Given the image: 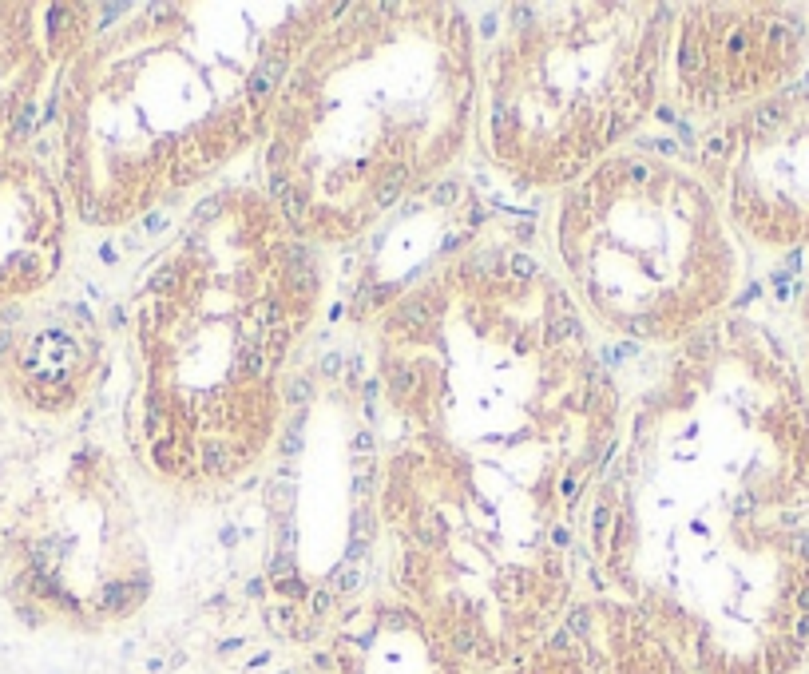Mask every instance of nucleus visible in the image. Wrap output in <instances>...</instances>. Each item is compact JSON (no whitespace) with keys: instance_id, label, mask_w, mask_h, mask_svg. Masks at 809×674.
Masks as SVG:
<instances>
[{"instance_id":"4","label":"nucleus","mask_w":809,"mask_h":674,"mask_svg":"<svg viewBox=\"0 0 809 674\" xmlns=\"http://www.w3.org/2000/svg\"><path fill=\"white\" fill-rule=\"evenodd\" d=\"M476 95L464 8L334 4L274 92L262 190L314 250L358 242L460 163Z\"/></svg>"},{"instance_id":"9","label":"nucleus","mask_w":809,"mask_h":674,"mask_svg":"<svg viewBox=\"0 0 809 674\" xmlns=\"http://www.w3.org/2000/svg\"><path fill=\"white\" fill-rule=\"evenodd\" d=\"M68 214L60 175L32 155L0 163V318L60 278Z\"/></svg>"},{"instance_id":"6","label":"nucleus","mask_w":809,"mask_h":674,"mask_svg":"<svg viewBox=\"0 0 809 674\" xmlns=\"http://www.w3.org/2000/svg\"><path fill=\"white\" fill-rule=\"evenodd\" d=\"M551 250L595 329L671 353L718 325L738 274L706 179L659 143H627L560 190Z\"/></svg>"},{"instance_id":"2","label":"nucleus","mask_w":809,"mask_h":674,"mask_svg":"<svg viewBox=\"0 0 809 674\" xmlns=\"http://www.w3.org/2000/svg\"><path fill=\"white\" fill-rule=\"evenodd\" d=\"M318 301V250L262 187L203 199L132 305L139 464L179 488H219L262 464Z\"/></svg>"},{"instance_id":"1","label":"nucleus","mask_w":809,"mask_h":674,"mask_svg":"<svg viewBox=\"0 0 809 674\" xmlns=\"http://www.w3.org/2000/svg\"><path fill=\"white\" fill-rule=\"evenodd\" d=\"M377 385L393 440L369 500L401 603L460 662L527 655L567 611L623 421L584 314L532 250L476 234L385 310Z\"/></svg>"},{"instance_id":"8","label":"nucleus","mask_w":809,"mask_h":674,"mask_svg":"<svg viewBox=\"0 0 809 674\" xmlns=\"http://www.w3.org/2000/svg\"><path fill=\"white\" fill-rule=\"evenodd\" d=\"M524 674H690L675 647L631 603L599 595L564 619L524 655Z\"/></svg>"},{"instance_id":"10","label":"nucleus","mask_w":809,"mask_h":674,"mask_svg":"<svg viewBox=\"0 0 809 674\" xmlns=\"http://www.w3.org/2000/svg\"><path fill=\"white\" fill-rule=\"evenodd\" d=\"M92 32V4H0V163L16 155L44 84Z\"/></svg>"},{"instance_id":"12","label":"nucleus","mask_w":809,"mask_h":674,"mask_svg":"<svg viewBox=\"0 0 809 674\" xmlns=\"http://www.w3.org/2000/svg\"><path fill=\"white\" fill-rule=\"evenodd\" d=\"M460 658L409 603H377L353 615L338 638L341 674H452Z\"/></svg>"},{"instance_id":"11","label":"nucleus","mask_w":809,"mask_h":674,"mask_svg":"<svg viewBox=\"0 0 809 674\" xmlns=\"http://www.w3.org/2000/svg\"><path fill=\"white\" fill-rule=\"evenodd\" d=\"M95 365H99V345L92 329L56 314L16 329L0 345L4 389L20 405L48 416L79 409L84 393L92 389Z\"/></svg>"},{"instance_id":"3","label":"nucleus","mask_w":809,"mask_h":674,"mask_svg":"<svg viewBox=\"0 0 809 674\" xmlns=\"http://www.w3.org/2000/svg\"><path fill=\"white\" fill-rule=\"evenodd\" d=\"M334 4H143L60 68V187L132 226L266 139L274 92Z\"/></svg>"},{"instance_id":"5","label":"nucleus","mask_w":809,"mask_h":674,"mask_svg":"<svg viewBox=\"0 0 809 674\" xmlns=\"http://www.w3.org/2000/svg\"><path fill=\"white\" fill-rule=\"evenodd\" d=\"M480 52L476 143L520 187L564 190L635 143L662 95L671 4H508Z\"/></svg>"},{"instance_id":"7","label":"nucleus","mask_w":809,"mask_h":674,"mask_svg":"<svg viewBox=\"0 0 809 674\" xmlns=\"http://www.w3.org/2000/svg\"><path fill=\"white\" fill-rule=\"evenodd\" d=\"M797 52L801 20L770 8L695 4L671 24L662 92L686 119H718L750 95L766 92Z\"/></svg>"}]
</instances>
